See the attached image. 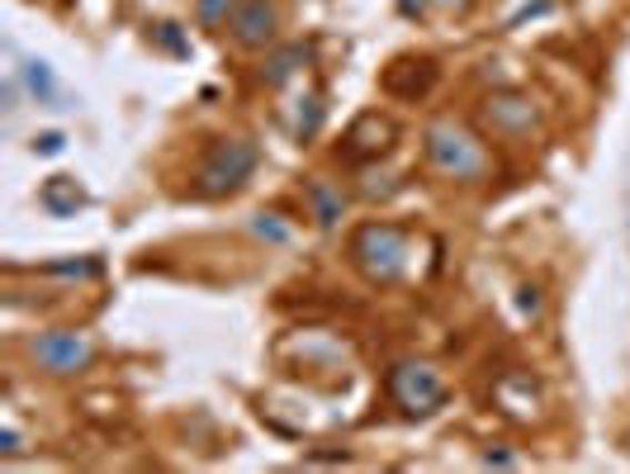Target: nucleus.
<instances>
[{
  "label": "nucleus",
  "instance_id": "1",
  "mask_svg": "<svg viewBox=\"0 0 630 474\" xmlns=\"http://www.w3.org/2000/svg\"><path fill=\"white\" fill-rule=\"evenodd\" d=\"M352 256L375 285H394L408 266V233L398 223H370V228H360L356 233Z\"/></svg>",
  "mask_w": 630,
  "mask_h": 474
},
{
  "label": "nucleus",
  "instance_id": "2",
  "mask_svg": "<svg viewBox=\"0 0 630 474\" xmlns=\"http://www.w3.org/2000/svg\"><path fill=\"white\" fill-rule=\"evenodd\" d=\"M427 162L441 175H450V181H479V175L488 171V152L465 129L431 124L427 129Z\"/></svg>",
  "mask_w": 630,
  "mask_h": 474
},
{
  "label": "nucleus",
  "instance_id": "3",
  "mask_svg": "<svg viewBox=\"0 0 630 474\" xmlns=\"http://www.w3.org/2000/svg\"><path fill=\"white\" fill-rule=\"evenodd\" d=\"M256 171V148L242 143V138H227L214 143L200 167V195H233V190Z\"/></svg>",
  "mask_w": 630,
  "mask_h": 474
},
{
  "label": "nucleus",
  "instance_id": "4",
  "mask_svg": "<svg viewBox=\"0 0 630 474\" xmlns=\"http://www.w3.org/2000/svg\"><path fill=\"white\" fill-rule=\"evenodd\" d=\"M389 399L404 409L408 417H427L446 403V384L427 365H394L389 371Z\"/></svg>",
  "mask_w": 630,
  "mask_h": 474
},
{
  "label": "nucleus",
  "instance_id": "5",
  "mask_svg": "<svg viewBox=\"0 0 630 474\" xmlns=\"http://www.w3.org/2000/svg\"><path fill=\"white\" fill-rule=\"evenodd\" d=\"M29 356L39 361L48 375H77L95 361V346L85 332H43V337H33Z\"/></svg>",
  "mask_w": 630,
  "mask_h": 474
},
{
  "label": "nucleus",
  "instance_id": "6",
  "mask_svg": "<svg viewBox=\"0 0 630 474\" xmlns=\"http://www.w3.org/2000/svg\"><path fill=\"white\" fill-rule=\"evenodd\" d=\"M275 24H280V14H275L271 0H247L233 20V39L242 48H261V43L275 39Z\"/></svg>",
  "mask_w": 630,
  "mask_h": 474
},
{
  "label": "nucleus",
  "instance_id": "7",
  "mask_svg": "<svg viewBox=\"0 0 630 474\" xmlns=\"http://www.w3.org/2000/svg\"><path fill=\"white\" fill-rule=\"evenodd\" d=\"M389 138H394V124H389V119L360 114V119H356V129L346 133V157H352V162H365V157H375V152L389 148Z\"/></svg>",
  "mask_w": 630,
  "mask_h": 474
},
{
  "label": "nucleus",
  "instance_id": "8",
  "mask_svg": "<svg viewBox=\"0 0 630 474\" xmlns=\"http://www.w3.org/2000/svg\"><path fill=\"white\" fill-rule=\"evenodd\" d=\"M488 119H494L502 133H527L536 124V110H531V100H521V95H498V100H488Z\"/></svg>",
  "mask_w": 630,
  "mask_h": 474
},
{
  "label": "nucleus",
  "instance_id": "9",
  "mask_svg": "<svg viewBox=\"0 0 630 474\" xmlns=\"http://www.w3.org/2000/svg\"><path fill=\"white\" fill-rule=\"evenodd\" d=\"M308 200H313V214H318L323 228L337 223V219H342V209H346V200H342L327 181H313V185H308Z\"/></svg>",
  "mask_w": 630,
  "mask_h": 474
},
{
  "label": "nucleus",
  "instance_id": "10",
  "mask_svg": "<svg viewBox=\"0 0 630 474\" xmlns=\"http://www.w3.org/2000/svg\"><path fill=\"white\" fill-rule=\"evenodd\" d=\"M43 204L52 209V214H72V209L81 204V190H77V181H67V175H58V181H48V190H43Z\"/></svg>",
  "mask_w": 630,
  "mask_h": 474
},
{
  "label": "nucleus",
  "instance_id": "11",
  "mask_svg": "<svg viewBox=\"0 0 630 474\" xmlns=\"http://www.w3.org/2000/svg\"><path fill=\"white\" fill-rule=\"evenodd\" d=\"M299 62H308V48H289V52H280V58H271V62H266V72H261V77H266V85H280V81H285V77L294 72V67H299Z\"/></svg>",
  "mask_w": 630,
  "mask_h": 474
},
{
  "label": "nucleus",
  "instance_id": "12",
  "mask_svg": "<svg viewBox=\"0 0 630 474\" xmlns=\"http://www.w3.org/2000/svg\"><path fill=\"white\" fill-rule=\"evenodd\" d=\"M233 6H237V0H200V20L204 24H223L227 14H233Z\"/></svg>",
  "mask_w": 630,
  "mask_h": 474
},
{
  "label": "nucleus",
  "instance_id": "13",
  "mask_svg": "<svg viewBox=\"0 0 630 474\" xmlns=\"http://www.w3.org/2000/svg\"><path fill=\"white\" fill-rule=\"evenodd\" d=\"M256 233H261V238H271V242H285V238H289V233H285V228H280V223H271L266 214H261V219H256Z\"/></svg>",
  "mask_w": 630,
  "mask_h": 474
},
{
  "label": "nucleus",
  "instance_id": "14",
  "mask_svg": "<svg viewBox=\"0 0 630 474\" xmlns=\"http://www.w3.org/2000/svg\"><path fill=\"white\" fill-rule=\"evenodd\" d=\"M39 152H62V133H43L39 138Z\"/></svg>",
  "mask_w": 630,
  "mask_h": 474
}]
</instances>
